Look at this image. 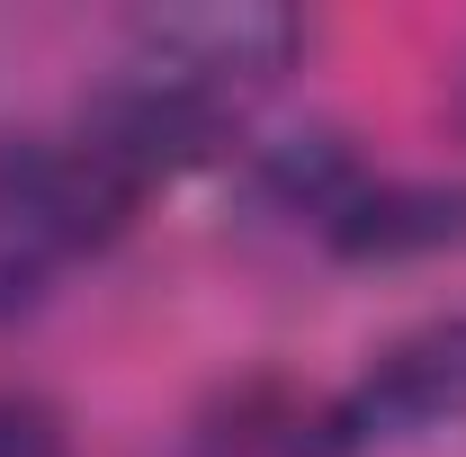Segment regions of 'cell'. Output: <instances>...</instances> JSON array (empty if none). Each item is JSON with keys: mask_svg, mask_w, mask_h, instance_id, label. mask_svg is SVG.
<instances>
[{"mask_svg": "<svg viewBox=\"0 0 466 457\" xmlns=\"http://www.w3.org/2000/svg\"><path fill=\"white\" fill-rule=\"evenodd\" d=\"M296 27L269 0H207V9H144L108 46L81 108L108 126L144 171L171 188L179 171L216 162L233 135L260 117V99L288 81Z\"/></svg>", "mask_w": 466, "mask_h": 457, "instance_id": "6da1fadb", "label": "cell"}, {"mask_svg": "<svg viewBox=\"0 0 466 457\" xmlns=\"http://www.w3.org/2000/svg\"><path fill=\"white\" fill-rule=\"evenodd\" d=\"M153 188L162 179L144 171L81 99L55 126L0 135V332L46 314L63 287L144 216Z\"/></svg>", "mask_w": 466, "mask_h": 457, "instance_id": "7a4b0ae2", "label": "cell"}, {"mask_svg": "<svg viewBox=\"0 0 466 457\" xmlns=\"http://www.w3.org/2000/svg\"><path fill=\"white\" fill-rule=\"evenodd\" d=\"M440 431H466V314H440L404 341H386L296 431V457H395Z\"/></svg>", "mask_w": 466, "mask_h": 457, "instance_id": "3957f363", "label": "cell"}, {"mask_svg": "<svg viewBox=\"0 0 466 457\" xmlns=\"http://www.w3.org/2000/svg\"><path fill=\"white\" fill-rule=\"evenodd\" d=\"M0 457H63V431L36 412V403L0 395Z\"/></svg>", "mask_w": 466, "mask_h": 457, "instance_id": "277c9868", "label": "cell"}]
</instances>
